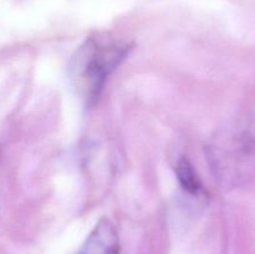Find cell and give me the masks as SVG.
Masks as SVG:
<instances>
[{
  "label": "cell",
  "instance_id": "277c9868",
  "mask_svg": "<svg viewBox=\"0 0 255 254\" xmlns=\"http://www.w3.org/2000/svg\"><path fill=\"white\" fill-rule=\"evenodd\" d=\"M177 177H178L179 184L184 189L186 193H188L192 197H203L204 189L197 176L196 171L193 169V166L191 162L186 158H181L177 164Z\"/></svg>",
  "mask_w": 255,
  "mask_h": 254
},
{
  "label": "cell",
  "instance_id": "6da1fadb",
  "mask_svg": "<svg viewBox=\"0 0 255 254\" xmlns=\"http://www.w3.org/2000/svg\"><path fill=\"white\" fill-rule=\"evenodd\" d=\"M129 45L107 35L87 37L72 57L70 75L80 96L94 104L110 75L126 59Z\"/></svg>",
  "mask_w": 255,
  "mask_h": 254
},
{
  "label": "cell",
  "instance_id": "7a4b0ae2",
  "mask_svg": "<svg viewBox=\"0 0 255 254\" xmlns=\"http://www.w3.org/2000/svg\"><path fill=\"white\" fill-rule=\"evenodd\" d=\"M209 158L218 178L226 184H239L255 177V110L239 124L224 131Z\"/></svg>",
  "mask_w": 255,
  "mask_h": 254
},
{
  "label": "cell",
  "instance_id": "3957f363",
  "mask_svg": "<svg viewBox=\"0 0 255 254\" xmlns=\"http://www.w3.org/2000/svg\"><path fill=\"white\" fill-rule=\"evenodd\" d=\"M79 254H120V239L116 228L104 218L95 226Z\"/></svg>",
  "mask_w": 255,
  "mask_h": 254
}]
</instances>
